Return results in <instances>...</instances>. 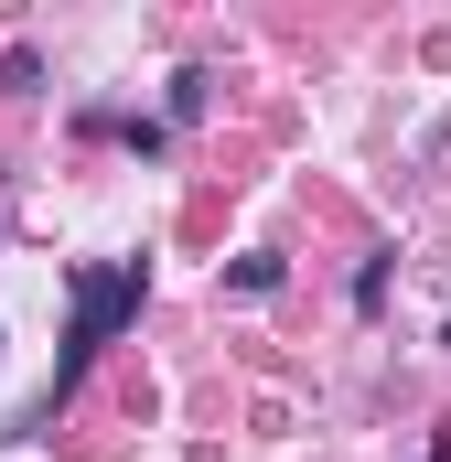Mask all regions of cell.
<instances>
[{
  "label": "cell",
  "mask_w": 451,
  "mask_h": 462,
  "mask_svg": "<svg viewBox=\"0 0 451 462\" xmlns=\"http://www.w3.org/2000/svg\"><path fill=\"white\" fill-rule=\"evenodd\" d=\"M430 462H451V420H441V441H430Z\"/></svg>",
  "instance_id": "5"
},
{
  "label": "cell",
  "mask_w": 451,
  "mask_h": 462,
  "mask_svg": "<svg viewBox=\"0 0 451 462\" xmlns=\"http://www.w3.org/2000/svg\"><path fill=\"white\" fill-rule=\"evenodd\" d=\"M280 280H290V269H280V258H269V247H247V258H236V269H226V291H236V301H269V291H280Z\"/></svg>",
  "instance_id": "2"
},
{
  "label": "cell",
  "mask_w": 451,
  "mask_h": 462,
  "mask_svg": "<svg viewBox=\"0 0 451 462\" xmlns=\"http://www.w3.org/2000/svg\"><path fill=\"white\" fill-rule=\"evenodd\" d=\"M32 87H43V54L11 43V54H0V97H32Z\"/></svg>",
  "instance_id": "4"
},
{
  "label": "cell",
  "mask_w": 451,
  "mask_h": 462,
  "mask_svg": "<svg viewBox=\"0 0 451 462\" xmlns=\"http://www.w3.org/2000/svg\"><path fill=\"white\" fill-rule=\"evenodd\" d=\"M140 291H151V269L140 258H87L76 269V312H65V355H54V387H43V409L54 398H76V376L108 355V334L140 312Z\"/></svg>",
  "instance_id": "1"
},
{
  "label": "cell",
  "mask_w": 451,
  "mask_h": 462,
  "mask_svg": "<svg viewBox=\"0 0 451 462\" xmlns=\"http://www.w3.org/2000/svg\"><path fill=\"white\" fill-rule=\"evenodd\" d=\"M216 108V76H205V65H183V76H172V118H183V129H194V118Z\"/></svg>",
  "instance_id": "3"
}]
</instances>
